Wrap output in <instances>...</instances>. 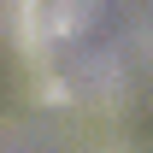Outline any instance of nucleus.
Listing matches in <instances>:
<instances>
[{
    "mask_svg": "<svg viewBox=\"0 0 153 153\" xmlns=\"http://www.w3.org/2000/svg\"><path fill=\"white\" fill-rule=\"evenodd\" d=\"M88 18V0H12V24L30 41H59Z\"/></svg>",
    "mask_w": 153,
    "mask_h": 153,
    "instance_id": "1",
    "label": "nucleus"
}]
</instances>
